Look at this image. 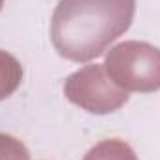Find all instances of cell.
<instances>
[{"label": "cell", "mask_w": 160, "mask_h": 160, "mask_svg": "<svg viewBox=\"0 0 160 160\" xmlns=\"http://www.w3.org/2000/svg\"><path fill=\"white\" fill-rule=\"evenodd\" d=\"M136 0H60L50 24V39L60 56L89 62L132 24Z\"/></svg>", "instance_id": "6da1fadb"}, {"label": "cell", "mask_w": 160, "mask_h": 160, "mask_svg": "<svg viewBox=\"0 0 160 160\" xmlns=\"http://www.w3.org/2000/svg\"><path fill=\"white\" fill-rule=\"evenodd\" d=\"M104 69L125 91H158L160 48L145 41H123L106 54Z\"/></svg>", "instance_id": "7a4b0ae2"}, {"label": "cell", "mask_w": 160, "mask_h": 160, "mask_svg": "<svg viewBox=\"0 0 160 160\" xmlns=\"http://www.w3.org/2000/svg\"><path fill=\"white\" fill-rule=\"evenodd\" d=\"M63 93L67 101L91 114H112L128 101V91L108 77L104 63H91L69 75Z\"/></svg>", "instance_id": "3957f363"}, {"label": "cell", "mask_w": 160, "mask_h": 160, "mask_svg": "<svg viewBox=\"0 0 160 160\" xmlns=\"http://www.w3.org/2000/svg\"><path fill=\"white\" fill-rule=\"evenodd\" d=\"M84 160H138L134 149L118 138H108L95 143L86 155Z\"/></svg>", "instance_id": "277c9868"}, {"label": "cell", "mask_w": 160, "mask_h": 160, "mask_svg": "<svg viewBox=\"0 0 160 160\" xmlns=\"http://www.w3.org/2000/svg\"><path fill=\"white\" fill-rule=\"evenodd\" d=\"M22 82V67L15 56L0 50V101L17 91Z\"/></svg>", "instance_id": "5b68a950"}, {"label": "cell", "mask_w": 160, "mask_h": 160, "mask_svg": "<svg viewBox=\"0 0 160 160\" xmlns=\"http://www.w3.org/2000/svg\"><path fill=\"white\" fill-rule=\"evenodd\" d=\"M0 160H30V153L21 140L0 132Z\"/></svg>", "instance_id": "8992f818"}, {"label": "cell", "mask_w": 160, "mask_h": 160, "mask_svg": "<svg viewBox=\"0 0 160 160\" xmlns=\"http://www.w3.org/2000/svg\"><path fill=\"white\" fill-rule=\"evenodd\" d=\"M2 6H4V0H0V9H2Z\"/></svg>", "instance_id": "52a82bcc"}]
</instances>
